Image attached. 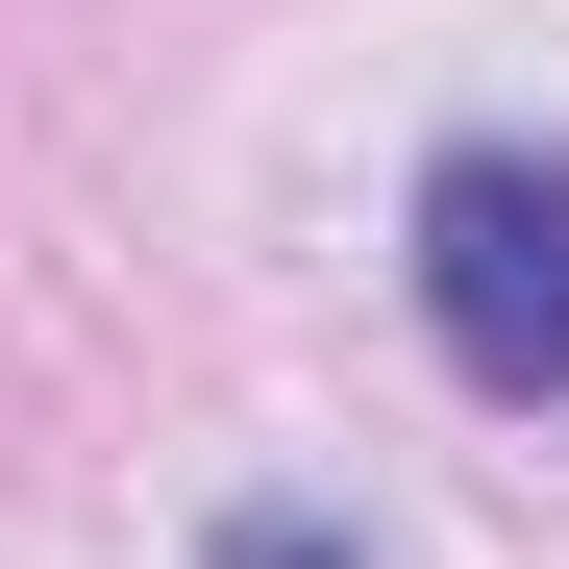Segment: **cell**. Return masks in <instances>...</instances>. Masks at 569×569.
I'll return each mask as SVG.
<instances>
[{"label": "cell", "instance_id": "cell-1", "mask_svg": "<svg viewBox=\"0 0 569 569\" xmlns=\"http://www.w3.org/2000/svg\"><path fill=\"white\" fill-rule=\"evenodd\" d=\"M397 272H421V347L496 421H569V149L545 124H446L397 199Z\"/></svg>", "mask_w": 569, "mask_h": 569}]
</instances>
